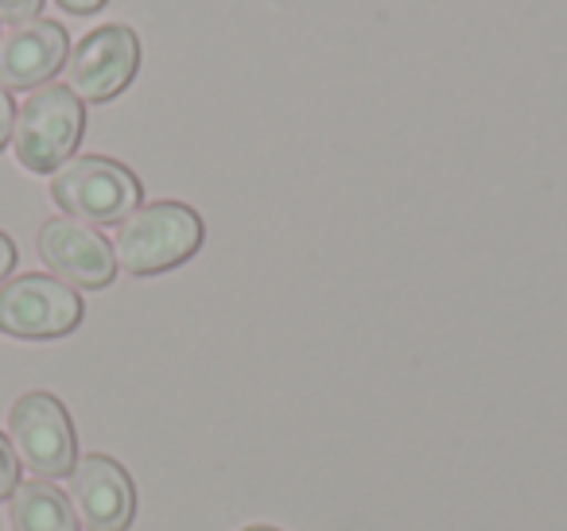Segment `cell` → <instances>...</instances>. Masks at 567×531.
I'll return each instance as SVG.
<instances>
[{
    "label": "cell",
    "mask_w": 567,
    "mask_h": 531,
    "mask_svg": "<svg viewBox=\"0 0 567 531\" xmlns=\"http://www.w3.org/2000/svg\"><path fill=\"white\" fill-rule=\"evenodd\" d=\"M203 249V218L183 202L136 206L113 237L117 268L128 275H159Z\"/></svg>",
    "instance_id": "1"
},
{
    "label": "cell",
    "mask_w": 567,
    "mask_h": 531,
    "mask_svg": "<svg viewBox=\"0 0 567 531\" xmlns=\"http://www.w3.org/2000/svg\"><path fill=\"white\" fill-rule=\"evenodd\" d=\"M82 133H86V110L79 97L66 86H40L17 110L12 152L24 171L55 175L63 164H71Z\"/></svg>",
    "instance_id": "2"
},
{
    "label": "cell",
    "mask_w": 567,
    "mask_h": 531,
    "mask_svg": "<svg viewBox=\"0 0 567 531\" xmlns=\"http://www.w3.org/2000/svg\"><path fill=\"white\" fill-rule=\"evenodd\" d=\"M141 179L110 156H79L51 179L59 210L86 226H121L141 206Z\"/></svg>",
    "instance_id": "3"
},
{
    "label": "cell",
    "mask_w": 567,
    "mask_h": 531,
    "mask_svg": "<svg viewBox=\"0 0 567 531\" xmlns=\"http://www.w3.org/2000/svg\"><path fill=\"white\" fill-rule=\"evenodd\" d=\"M9 442L40 481L63 477L79 461V442L66 407L51 392H28L9 415Z\"/></svg>",
    "instance_id": "4"
},
{
    "label": "cell",
    "mask_w": 567,
    "mask_h": 531,
    "mask_svg": "<svg viewBox=\"0 0 567 531\" xmlns=\"http://www.w3.org/2000/svg\"><path fill=\"white\" fill-rule=\"evenodd\" d=\"M141 71V35L128 24H105L82 35V43L66 59V90L79 102H113L133 86Z\"/></svg>",
    "instance_id": "5"
},
{
    "label": "cell",
    "mask_w": 567,
    "mask_h": 531,
    "mask_svg": "<svg viewBox=\"0 0 567 531\" xmlns=\"http://www.w3.org/2000/svg\"><path fill=\"white\" fill-rule=\"evenodd\" d=\"M82 322V299L55 275H17L0 288V330L9 337L48 342L71 334Z\"/></svg>",
    "instance_id": "6"
},
{
    "label": "cell",
    "mask_w": 567,
    "mask_h": 531,
    "mask_svg": "<svg viewBox=\"0 0 567 531\" xmlns=\"http://www.w3.org/2000/svg\"><path fill=\"white\" fill-rule=\"evenodd\" d=\"M40 257L51 268L55 280H63L66 288H110L117 275V257L113 244L97 233L94 226L74 218H51L40 229Z\"/></svg>",
    "instance_id": "7"
},
{
    "label": "cell",
    "mask_w": 567,
    "mask_h": 531,
    "mask_svg": "<svg viewBox=\"0 0 567 531\" xmlns=\"http://www.w3.org/2000/svg\"><path fill=\"white\" fill-rule=\"evenodd\" d=\"M66 477H71V504L86 531H125L133 523V481L113 458H102V454L79 458Z\"/></svg>",
    "instance_id": "8"
},
{
    "label": "cell",
    "mask_w": 567,
    "mask_h": 531,
    "mask_svg": "<svg viewBox=\"0 0 567 531\" xmlns=\"http://www.w3.org/2000/svg\"><path fill=\"white\" fill-rule=\"evenodd\" d=\"M66 28L55 20H28L12 24L0 35V86L4 90H40L66 66Z\"/></svg>",
    "instance_id": "9"
},
{
    "label": "cell",
    "mask_w": 567,
    "mask_h": 531,
    "mask_svg": "<svg viewBox=\"0 0 567 531\" xmlns=\"http://www.w3.org/2000/svg\"><path fill=\"white\" fill-rule=\"evenodd\" d=\"M12 531H79V512L51 481H20L9 500Z\"/></svg>",
    "instance_id": "10"
},
{
    "label": "cell",
    "mask_w": 567,
    "mask_h": 531,
    "mask_svg": "<svg viewBox=\"0 0 567 531\" xmlns=\"http://www.w3.org/2000/svg\"><path fill=\"white\" fill-rule=\"evenodd\" d=\"M20 485V458L17 450H12V442L4 435H0V500L12 497Z\"/></svg>",
    "instance_id": "11"
},
{
    "label": "cell",
    "mask_w": 567,
    "mask_h": 531,
    "mask_svg": "<svg viewBox=\"0 0 567 531\" xmlns=\"http://www.w3.org/2000/svg\"><path fill=\"white\" fill-rule=\"evenodd\" d=\"M43 0H0V20H12V24H28V20H40Z\"/></svg>",
    "instance_id": "12"
},
{
    "label": "cell",
    "mask_w": 567,
    "mask_h": 531,
    "mask_svg": "<svg viewBox=\"0 0 567 531\" xmlns=\"http://www.w3.org/2000/svg\"><path fill=\"white\" fill-rule=\"evenodd\" d=\"M12 128H17V102L0 86V152H4V144H12Z\"/></svg>",
    "instance_id": "13"
},
{
    "label": "cell",
    "mask_w": 567,
    "mask_h": 531,
    "mask_svg": "<svg viewBox=\"0 0 567 531\" xmlns=\"http://www.w3.org/2000/svg\"><path fill=\"white\" fill-rule=\"evenodd\" d=\"M59 9H66L71 17H90V12H97V9H105L110 0H55Z\"/></svg>",
    "instance_id": "14"
},
{
    "label": "cell",
    "mask_w": 567,
    "mask_h": 531,
    "mask_svg": "<svg viewBox=\"0 0 567 531\" xmlns=\"http://www.w3.org/2000/svg\"><path fill=\"white\" fill-rule=\"evenodd\" d=\"M17 268V244H12V237L0 233V283H4V275Z\"/></svg>",
    "instance_id": "15"
},
{
    "label": "cell",
    "mask_w": 567,
    "mask_h": 531,
    "mask_svg": "<svg viewBox=\"0 0 567 531\" xmlns=\"http://www.w3.org/2000/svg\"><path fill=\"white\" fill-rule=\"evenodd\" d=\"M245 531H280V528H245Z\"/></svg>",
    "instance_id": "16"
}]
</instances>
